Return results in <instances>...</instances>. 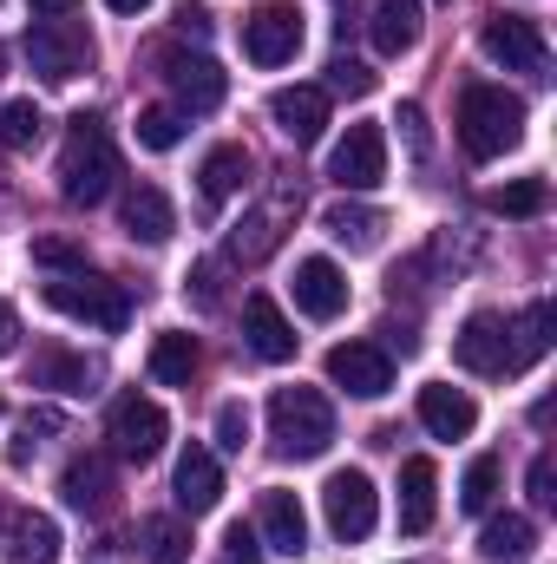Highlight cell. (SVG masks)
Instances as JSON below:
<instances>
[{
    "instance_id": "obj_1",
    "label": "cell",
    "mask_w": 557,
    "mask_h": 564,
    "mask_svg": "<svg viewBox=\"0 0 557 564\" xmlns=\"http://www.w3.org/2000/svg\"><path fill=\"white\" fill-rule=\"evenodd\" d=\"M518 139H525V99L518 93H505V86H466L459 93V144H466V158L492 164Z\"/></svg>"
},
{
    "instance_id": "obj_2",
    "label": "cell",
    "mask_w": 557,
    "mask_h": 564,
    "mask_svg": "<svg viewBox=\"0 0 557 564\" xmlns=\"http://www.w3.org/2000/svg\"><path fill=\"white\" fill-rule=\"evenodd\" d=\"M112 184H119V151L106 139V126L99 119H73V139L59 151V197L66 204H79V210H92V204H106L112 197Z\"/></svg>"
},
{
    "instance_id": "obj_3",
    "label": "cell",
    "mask_w": 557,
    "mask_h": 564,
    "mask_svg": "<svg viewBox=\"0 0 557 564\" xmlns=\"http://www.w3.org/2000/svg\"><path fill=\"white\" fill-rule=\"evenodd\" d=\"M270 440H276L288 459L328 453V440H335V408H328V394H315V388H276V394H270Z\"/></svg>"
},
{
    "instance_id": "obj_4",
    "label": "cell",
    "mask_w": 557,
    "mask_h": 564,
    "mask_svg": "<svg viewBox=\"0 0 557 564\" xmlns=\"http://www.w3.org/2000/svg\"><path fill=\"white\" fill-rule=\"evenodd\" d=\"M40 295H46V308L73 315V322H86V328H106V335H119V328L132 322V295H125V282L86 276V270L40 282Z\"/></svg>"
},
{
    "instance_id": "obj_5",
    "label": "cell",
    "mask_w": 557,
    "mask_h": 564,
    "mask_svg": "<svg viewBox=\"0 0 557 564\" xmlns=\"http://www.w3.org/2000/svg\"><path fill=\"white\" fill-rule=\"evenodd\" d=\"M321 512H328V532H335L341 545H361V539L374 532V519H381V492H374V479H368L361 466H341V473H328V486H321Z\"/></svg>"
},
{
    "instance_id": "obj_6",
    "label": "cell",
    "mask_w": 557,
    "mask_h": 564,
    "mask_svg": "<svg viewBox=\"0 0 557 564\" xmlns=\"http://www.w3.org/2000/svg\"><path fill=\"white\" fill-rule=\"evenodd\" d=\"M26 59H33V73H40L46 86H66V79L86 73L92 33L73 26V20H33V26H26Z\"/></svg>"
},
{
    "instance_id": "obj_7",
    "label": "cell",
    "mask_w": 557,
    "mask_h": 564,
    "mask_svg": "<svg viewBox=\"0 0 557 564\" xmlns=\"http://www.w3.org/2000/svg\"><path fill=\"white\" fill-rule=\"evenodd\" d=\"M151 59L164 66V86L177 93V112H217V106H223V93H230V79H223V66H217L210 53H184V46H157Z\"/></svg>"
},
{
    "instance_id": "obj_8",
    "label": "cell",
    "mask_w": 557,
    "mask_h": 564,
    "mask_svg": "<svg viewBox=\"0 0 557 564\" xmlns=\"http://www.w3.org/2000/svg\"><path fill=\"white\" fill-rule=\"evenodd\" d=\"M243 53H250L256 66H288V59L302 53V7H295V0H263V7H250V20H243Z\"/></svg>"
},
{
    "instance_id": "obj_9",
    "label": "cell",
    "mask_w": 557,
    "mask_h": 564,
    "mask_svg": "<svg viewBox=\"0 0 557 564\" xmlns=\"http://www.w3.org/2000/svg\"><path fill=\"white\" fill-rule=\"evenodd\" d=\"M106 433H112V446H119V459H157L164 453V433H171V421H164V408L157 401H144V394H119L112 401V414H106Z\"/></svg>"
},
{
    "instance_id": "obj_10",
    "label": "cell",
    "mask_w": 557,
    "mask_h": 564,
    "mask_svg": "<svg viewBox=\"0 0 557 564\" xmlns=\"http://www.w3.org/2000/svg\"><path fill=\"white\" fill-rule=\"evenodd\" d=\"M479 46H485V59H499L505 73H545V59H551L538 20H525V13H492L485 33H479Z\"/></svg>"
},
{
    "instance_id": "obj_11",
    "label": "cell",
    "mask_w": 557,
    "mask_h": 564,
    "mask_svg": "<svg viewBox=\"0 0 557 564\" xmlns=\"http://www.w3.org/2000/svg\"><path fill=\"white\" fill-rule=\"evenodd\" d=\"M328 381L348 388L354 401H381L394 388V361L374 341H341V348H328Z\"/></svg>"
},
{
    "instance_id": "obj_12",
    "label": "cell",
    "mask_w": 557,
    "mask_h": 564,
    "mask_svg": "<svg viewBox=\"0 0 557 564\" xmlns=\"http://www.w3.org/2000/svg\"><path fill=\"white\" fill-rule=\"evenodd\" d=\"M328 177L341 191H374L387 177V139H381V126H348V139L335 144V158H328Z\"/></svg>"
},
{
    "instance_id": "obj_13",
    "label": "cell",
    "mask_w": 557,
    "mask_h": 564,
    "mask_svg": "<svg viewBox=\"0 0 557 564\" xmlns=\"http://www.w3.org/2000/svg\"><path fill=\"white\" fill-rule=\"evenodd\" d=\"M270 119L288 144H315L328 132V93L321 86H282V93H270Z\"/></svg>"
},
{
    "instance_id": "obj_14",
    "label": "cell",
    "mask_w": 557,
    "mask_h": 564,
    "mask_svg": "<svg viewBox=\"0 0 557 564\" xmlns=\"http://www.w3.org/2000/svg\"><path fill=\"white\" fill-rule=\"evenodd\" d=\"M171 492H177V506H184L190 519L217 512V499H223V466H217V453H210V446H184V453H177Z\"/></svg>"
},
{
    "instance_id": "obj_15",
    "label": "cell",
    "mask_w": 557,
    "mask_h": 564,
    "mask_svg": "<svg viewBox=\"0 0 557 564\" xmlns=\"http://www.w3.org/2000/svg\"><path fill=\"white\" fill-rule=\"evenodd\" d=\"M452 361H459L466 375H505V322H499L492 308L466 315V328L452 335Z\"/></svg>"
},
{
    "instance_id": "obj_16",
    "label": "cell",
    "mask_w": 557,
    "mask_h": 564,
    "mask_svg": "<svg viewBox=\"0 0 557 564\" xmlns=\"http://www.w3.org/2000/svg\"><path fill=\"white\" fill-rule=\"evenodd\" d=\"M295 308H302V315H315V322H335V315L348 308V276H341L328 257L295 263Z\"/></svg>"
},
{
    "instance_id": "obj_17",
    "label": "cell",
    "mask_w": 557,
    "mask_h": 564,
    "mask_svg": "<svg viewBox=\"0 0 557 564\" xmlns=\"http://www.w3.org/2000/svg\"><path fill=\"white\" fill-rule=\"evenodd\" d=\"M419 426H426L433 440H466V433L479 426V401H472L466 388L433 381V388H419Z\"/></svg>"
},
{
    "instance_id": "obj_18",
    "label": "cell",
    "mask_w": 557,
    "mask_h": 564,
    "mask_svg": "<svg viewBox=\"0 0 557 564\" xmlns=\"http://www.w3.org/2000/svg\"><path fill=\"white\" fill-rule=\"evenodd\" d=\"M59 492H66V506H79V512H106V506H112V459H106V453H73L66 473H59Z\"/></svg>"
},
{
    "instance_id": "obj_19",
    "label": "cell",
    "mask_w": 557,
    "mask_h": 564,
    "mask_svg": "<svg viewBox=\"0 0 557 564\" xmlns=\"http://www.w3.org/2000/svg\"><path fill=\"white\" fill-rule=\"evenodd\" d=\"M263 539H270V552H282V558H302L308 552V512H302L295 492H282V486L263 492Z\"/></svg>"
},
{
    "instance_id": "obj_20",
    "label": "cell",
    "mask_w": 557,
    "mask_h": 564,
    "mask_svg": "<svg viewBox=\"0 0 557 564\" xmlns=\"http://www.w3.org/2000/svg\"><path fill=\"white\" fill-rule=\"evenodd\" d=\"M0 552H13L20 564H53L59 558V525H53L46 512H7Z\"/></svg>"
},
{
    "instance_id": "obj_21",
    "label": "cell",
    "mask_w": 557,
    "mask_h": 564,
    "mask_svg": "<svg viewBox=\"0 0 557 564\" xmlns=\"http://www.w3.org/2000/svg\"><path fill=\"white\" fill-rule=\"evenodd\" d=\"M243 335H250V348L263 361H295V328H288V315H282L270 295H250L243 302Z\"/></svg>"
},
{
    "instance_id": "obj_22",
    "label": "cell",
    "mask_w": 557,
    "mask_h": 564,
    "mask_svg": "<svg viewBox=\"0 0 557 564\" xmlns=\"http://www.w3.org/2000/svg\"><path fill=\"white\" fill-rule=\"evenodd\" d=\"M125 230L139 237V243H164L171 230H177V210H171V197L157 191V184H139V191H125Z\"/></svg>"
},
{
    "instance_id": "obj_23",
    "label": "cell",
    "mask_w": 557,
    "mask_h": 564,
    "mask_svg": "<svg viewBox=\"0 0 557 564\" xmlns=\"http://www.w3.org/2000/svg\"><path fill=\"white\" fill-rule=\"evenodd\" d=\"M551 322H557L551 302H532V308L518 315V328H505V335H518V341H505V375H525V368L551 348Z\"/></svg>"
},
{
    "instance_id": "obj_24",
    "label": "cell",
    "mask_w": 557,
    "mask_h": 564,
    "mask_svg": "<svg viewBox=\"0 0 557 564\" xmlns=\"http://www.w3.org/2000/svg\"><path fill=\"white\" fill-rule=\"evenodd\" d=\"M321 230H328L335 243H348V250H374V243H381V230H387V217H381V210H368V204H348V197H341V204H328V210H321Z\"/></svg>"
},
{
    "instance_id": "obj_25",
    "label": "cell",
    "mask_w": 557,
    "mask_h": 564,
    "mask_svg": "<svg viewBox=\"0 0 557 564\" xmlns=\"http://www.w3.org/2000/svg\"><path fill=\"white\" fill-rule=\"evenodd\" d=\"M368 33H374V46L394 59V53H407L419 40V0H374V13H368Z\"/></svg>"
},
{
    "instance_id": "obj_26",
    "label": "cell",
    "mask_w": 557,
    "mask_h": 564,
    "mask_svg": "<svg viewBox=\"0 0 557 564\" xmlns=\"http://www.w3.org/2000/svg\"><path fill=\"white\" fill-rule=\"evenodd\" d=\"M433 486H439L433 459H407L401 466V532H426L433 525Z\"/></svg>"
},
{
    "instance_id": "obj_27",
    "label": "cell",
    "mask_w": 557,
    "mask_h": 564,
    "mask_svg": "<svg viewBox=\"0 0 557 564\" xmlns=\"http://www.w3.org/2000/svg\"><path fill=\"white\" fill-rule=\"evenodd\" d=\"M532 545H538V525H532L525 512H505V519H492V525L479 532V552L492 564H518Z\"/></svg>"
},
{
    "instance_id": "obj_28",
    "label": "cell",
    "mask_w": 557,
    "mask_h": 564,
    "mask_svg": "<svg viewBox=\"0 0 557 564\" xmlns=\"http://www.w3.org/2000/svg\"><path fill=\"white\" fill-rule=\"evenodd\" d=\"M197 177H204V197L223 204V197H237V191L250 184V151H243V144H217V151L204 158Z\"/></svg>"
},
{
    "instance_id": "obj_29",
    "label": "cell",
    "mask_w": 557,
    "mask_h": 564,
    "mask_svg": "<svg viewBox=\"0 0 557 564\" xmlns=\"http://www.w3.org/2000/svg\"><path fill=\"white\" fill-rule=\"evenodd\" d=\"M190 375H197V335H157L151 341V381H164V388H190Z\"/></svg>"
},
{
    "instance_id": "obj_30",
    "label": "cell",
    "mask_w": 557,
    "mask_h": 564,
    "mask_svg": "<svg viewBox=\"0 0 557 564\" xmlns=\"http://www.w3.org/2000/svg\"><path fill=\"white\" fill-rule=\"evenodd\" d=\"M144 564H190L184 519H144Z\"/></svg>"
},
{
    "instance_id": "obj_31",
    "label": "cell",
    "mask_w": 557,
    "mask_h": 564,
    "mask_svg": "<svg viewBox=\"0 0 557 564\" xmlns=\"http://www.w3.org/2000/svg\"><path fill=\"white\" fill-rule=\"evenodd\" d=\"M499 217H538L545 204H551V191H545V177H518V184H505V191H492L485 197Z\"/></svg>"
},
{
    "instance_id": "obj_32",
    "label": "cell",
    "mask_w": 557,
    "mask_h": 564,
    "mask_svg": "<svg viewBox=\"0 0 557 564\" xmlns=\"http://www.w3.org/2000/svg\"><path fill=\"white\" fill-rule=\"evenodd\" d=\"M276 217H243V224H237V230H230V257H237V263H263V257H270V250H276Z\"/></svg>"
},
{
    "instance_id": "obj_33",
    "label": "cell",
    "mask_w": 557,
    "mask_h": 564,
    "mask_svg": "<svg viewBox=\"0 0 557 564\" xmlns=\"http://www.w3.org/2000/svg\"><path fill=\"white\" fill-rule=\"evenodd\" d=\"M40 126H46V119H40L33 99H7V106H0V144H7V151H26V144L40 139Z\"/></svg>"
},
{
    "instance_id": "obj_34",
    "label": "cell",
    "mask_w": 557,
    "mask_h": 564,
    "mask_svg": "<svg viewBox=\"0 0 557 564\" xmlns=\"http://www.w3.org/2000/svg\"><path fill=\"white\" fill-rule=\"evenodd\" d=\"M492 499H499V459L479 453V459L466 466V479H459V506H466V512H485Z\"/></svg>"
},
{
    "instance_id": "obj_35",
    "label": "cell",
    "mask_w": 557,
    "mask_h": 564,
    "mask_svg": "<svg viewBox=\"0 0 557 564\" xmlns=\"http://www.w3.org/2000/svg\"><path fill=\"white\" fill-rule=\"evenodd\" d=\"M177 139H184V112H177V106H144L139 112V144L144 151H171Z\"/></svg>"
},
{
    "instance_id": "obj_36",
    "label": "cell",
    "mask_w": 557,
    "mask_h": 564,
    "mask_svg": "<svg viewBox=\"0 0 557 564\" xmlns=\"http://www.w3.org/2000/svg\"><path fill=\"white\" fill-rule=\"evenodd\" d=\"M374 86H381V73H368L361 59H348V53L328 59V93H341V99H368Z\"/></svg>"
},
{
    "instance_id": "obj_37",
    "label": "cell",
    "mask_w": 557,
    "mask_h": 564,
    "mask_svg": "<svg viewBox=\"0 0 557 564\" xmlns=\"http://www.w3.org/2000/svg\"><path fill=\"white\" fill-rule=\"evenodd\" d=\"M33 381H40V388H66V394H86V361H73V355H53V348H46V355L33 361Z\"/></svg>"
},
{
    "instance_id": "obj_38",
    "label": "cell",
    "mask_w": 557,
    "mask_h": 564,
    "mask_svg": "<svg viewBox=\"0 0 557 564\" xmlns=\"http://www.w3.org/2000/svg\"><path fill=\"white\" fill-rule=\"evenodd\" d=\"M33 263H46V270L73 276V270H86V250H79L73 237H33Z\"/></svg>"
},
{
    "instance_id": "obj_39",
    "label": "cell",
    "mask_w": 557,
    "mask_h": 564,
    "mask_svg": "<svg viewBox=\"0 0 557 564\" xmlns=\"http://www.w3.org/2000/svg\"><path fill=\"white\" fill-rule=\"evenodd\" d=\"M243 440H250V414H243V401H223V408H217V446L243 453Z\"/></svg>"
},
{
    "instance_id": "obj_40",
    "label": "cell",
    "mask_w": 557,
    "mask_h": 564,
    "mask_svg": "<svg viewBox=\"0 0 557 564\" xmlns=\"http://www.w3.org/2000/svg\"><path fill=\"white\" fill-rule=\"evenodd\" d=\"M184 289L197 295V308H217V302H223V289H217V263H197V270L184 276Z\"/></svg>"
},
{
    "instance_id": "obj_41",
    "label": "cell",
    "mask_w": 557,
    "mask_h": 564,
    "mask_svg": "<svg viewBox=\"0 0 557 564\" xmlns=\"http://www.w3.org/2000/svg\"><path fill=\"white\" fill-rule=\"evenodd\" d=\"M532 499H538V506H557V459L551 453L532 459Z\"/></svg>"
},
{
    "instance_id": "obj_42",
    "label": "cell",
    "mask_w": 557,
    "mask_h": 564,
    "mask_svg": "<svg viewBox=\"0 0 557 564\" xmlns=\"http://www.w3.org/2000/svg\"><path fill=\"white\" fill-rule=\"evenodd\" d=\"M171 26H177V33H197V40H204V33H210V7H204V0H184V7L171 13Z\"/></svg>"
},
{
    "instance_id": "obj_43",
    "label": "cell",
    "mask_w": 557,
    "mask_h": 564,
    "mask_svg": "<svg viewBox=\"0 0 557 564\" xmlns=\"http://www.w3.org/2000/svg\"><path fill=\"white\" fill-rule=\"evenodd\" d=\"M394 126L407 132V144H414V151H426V112H419V106H401V119H394Z\"/></svg>"
},
{
    "instance_id": "obj_44",
    "label": "cell",
    "mask_w": 557,
    "mask_h": 564,
    "mask_svg": "<svg viewBox=\"0 0 557 564\" xmlns=\"http://www.w3.org/2000/svg\"><path fill=\"white\" fill-rule=\"evenodd\" d=\"M223 545H230V558L256 564V532H250V525H230V532H223Z\"/></svg>"
},
{
    "instance_id": "obj_45",
    "label": "cell",
    "mask_w": 557,
    "mask_h": 564,
    "mask_svg": "<svg viewBox=\"0 0 557 564\" xmlns=\"http://www.w3.org/2000/svg\"><path fill=\"white\" fill-rule=\"evenodd\" d=\"M13 341H20V322H13V308H7V302H0V355H7V348H13Z\"/></svg>"
},
{
    "instance_id": "obj_46",
    "label": "cell",
    "mask_w": 557,
    "mask_h": 564,
    "mask_svg": "<svg viewBox=\"0 0 557 564\" xmlns=\"http://www.w3.org/2000/svg\"><path fill=\"white\" fill-rule=\"evenodd\" d=\"M26 7H33V13H46V20H59V13H73L79 0H26Z\"/></svg>"
},
{
    "instance_id": "obj_47",
    "label": "cell",
    "mask_w": 557,
    "mask_h": 564,
    "mask_svg": "<svg viewBox=\"0 0 557 564\" xmlns=\"http://www.w3.org/2000/svg\"><path fill=\"white\" fill-rule=\"evenodd\" d=\"M106 7H112V13H144L151 0H106Z\"/></svg>"
},
{
    "instance_id": "obj_48",
    "label": "cell",
    "mask_w": 557,
    "mask_h": 564,
    "mask_svg": "<svg viewBox=\"0 0 557 564\" xmlns=\"http://www.w3.org/2000/svg\"><path fill=\"white\" fill-rule=\"evenodd\" d=\"M0 73H7V46H0Z\"/></svg>"
},
{
    "instance_id": "obj_49",
    "label": "cell",
    "mask_w": 557,
    "mask_h": 564,
    "mask_svg": "<svg viewBox=\"0 0 557 564\" xmlns=\"http://www.w3.org/2000/svg\"><path fill=\"white\" fill-rule=\"evenodd\" d=\"M230 564H250V558H230Z\"/></svg>"
}]
</instances>
